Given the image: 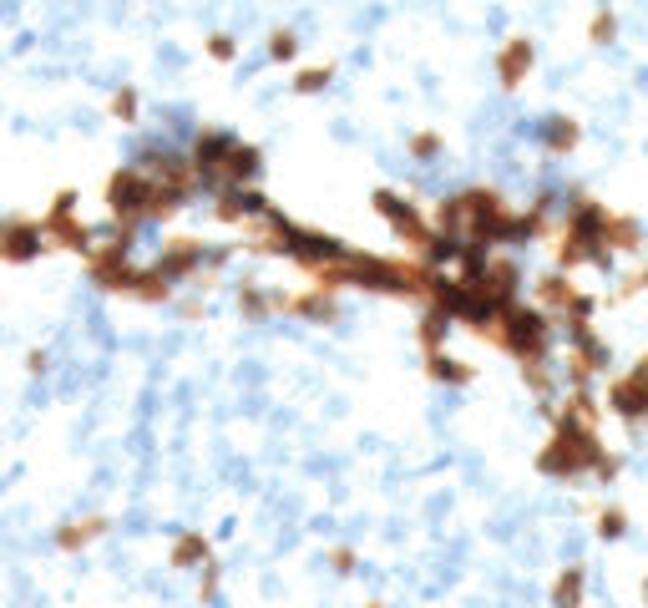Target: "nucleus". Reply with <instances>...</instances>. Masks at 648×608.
I'll return each mask as SVG.
<instances>
[{
	"instance_id": "36",
	"label": "nucleus",
	"mask_w": 648,
	"mask_h": 608,
	"mask_svg": "<svg viewBox=\"0 0 648 608\" xmlns=\"http://www.w3.org/2000/svg\"><path fill=\"white\" fill-rule=\"evenodd\" d=\"M218 588H223V573H218V563H208V568H203V578H198V598H203V603H213V598H218Z\"/></svg>"
},
{
	"instance_id": "28",
	"label": "nucleus",
	"mask_w": 648,
	"mask_h": 608,
	"mask_svg": "<svg viewBox=\"0 0 648 608\" xmlns=\"http://www.w3.org/2000/svg\"><path fill=\"white\" fill-rule=\"evenodd\" d=\"M335 82V66L330 61H319V66H304V71H294V92L299 97H314V92H324Z\"/></svg>"
},
{
	"instance_id": "3",
	"label": "nucleus",
	"mask_w": 648,
	"mask_h": 608,
	"mask_svg": "<svg viewBox=\"0 0 648 608\" xmlns=\"http://www.w3.org/2000/svg\"><path fill=\"white\" fill-rule=\"evenodd\" d=\"M486 345H497V350H507L512 360H522V365H542L547 360V350H552V315H542L537 304H507V310L492 320V325H481L476 330Z\"/></svg>"
},
{
	"instance_id": "19",
	"label": "nucleus",
	"mask_w": 648,
	"mask_h": 608,
	"mask_svg": "<svg viewBox=\"0 0 648 608\" xmlns=\"http://www.w3.org/2000/svg\"><path fill=\"white\" fill-rule=\"evenodd\" d=\"M289 315H299V320H309V325H335V315H340V299H335L330 289L309 284V289L289 294Z\"/></svg>"
},
{
	"instance_id": "14",
	"label": "nucleus",
	"mask_w": 648,
	"mask_h": 608,
	"mask_svg": "<svg viewBox=\"0 0 648 608\" xmlns=\"http://www.w3.org/2000/svg\"><path fill=\"white\" fill-rule=\"evenodd\" d=\"M613 416H623V421H643L648 416V380L638 375V370H623V375H613L608 380V401H603Z\"/></svg>"
},
{
	"instance_id": "41",
	"label": "nucleus",
	"mask_w": 648,
	"mask_h": 608,
	"mask_svg": "<svg viewBox=\"0 0 648 608\" xmlns=\"http://www.w3.org/2000/svg\"><path fill=\"white\" fill-rule=\"evenodd\" d=\"M638 284H643V289H648V264H643V274H638Z\"/></svg>"
},
{
	"instance_id": "25",
	"label": "nucleus",
	"mask_w": 648,
	"mask_h": 608,
	"mask_svg": "<svg viewBox=\"0 0 648 608\" xmlns=\"http://www.w3.org/2000/svg\"><path fill=\"white\" fill-rule=\"evenodd\" d=\"M127 299H142V304H168L173 299V284L162 279L157 269H137L132 284H127Z\"/></svg>"
},
{
	"instance_id": "16",
	"label": "nucleus",
	"mask_w": 648,
	"mask_h": 608,
	"mask_svg": "<svg viewBox=\"0 0 648 608\" xmlns=\"http://www.w3.org/2000/svg\"><path fill=\"white\" fill-rule=\"evenodd\" d=\"M208 563H213V543H208V532L183 527L178 538H173V548H168V568H178V573H203Z\"/></svg>"
},
{
	"instance_id": "21",
	"label": "nucleus",
	"mask_w": 648,
	"mask_h": 608,
	"mask_svg": "<svg viewBox=\"0 0 648 608\" xmlns=\"http://www.w3.org/2000/svg\"><path fill=\"white\" fill-rule=\"evenodd\" d=\"M603 249L608 254H638L643 249V223L633 213H608L603 223Z\"/></svg>"
},
{
	"instance_id": "40",
	"label": "nucleus",
	"mask_w": 648,
	"mask_h": 608,
	"mask_svg": "<svg viewBox=\"0 0 648 608\" xmlns=\"http://www.w3.org/2000/svg\"><path fill=\"white\" fill-rule=\"evenodd\" d=\"M633 370H638V375H643V380H648V355H643V360H638V365H633Z\"/></svg>"
},
{
	"instance_id": "20",
	"label": "nucleus",
	"mask_w": 648,
	"mask_h": 608,
	"mask_svg": "<svg viewBox=\"0 0 648 608\" xmlns=\"http://www.w3.org/2000/svg\"><path fill=\"white\" fill-rule=\"evenodd\" d=\"M107 527H112V522H107L102 512H92V517H71L66 527H56V548H61V553H81V548H92Z\"/></svg>"
},
{
	"instance_id": "15",
	"label": "nucleus",
	"mask_w": 648,
	"mask_h": 608,
	"mask_svg": "<svg viewBox=\"0 0 648 608\" xmlns=\"http://www.w3.org/2000/svg\"><path fill=\"white\" fill-rule=\"evenodd\" d=\"M532 66H537V46L527 41V36H512V41H502V51H497V82L507 87V92H517L527 76H532Z\"/></svg>"
},
{
	"instance_id": "22",
	"label": "nucleus",
	"mask_w": 648,
	"mask_h": 608,
	"mask_svg": "<svg viewBox=\"0 0 648 608\" xmlns=\"http://www.w3.org/2000/svg\"><path fill=\"white\" fill-rule=\"evenodd\" d=\"M583 598H588V568L583 563L557 568V578H552V608H583Z\"/></svg>"
},
{
	"instance_id": "1",
	"label": "nucleus",
	"mask_w": 648,
	"mask_h": 608,
	"mask_svg": "<svg viewBox=\"0 0 648 608\" xmlns=\"http://www.w3.org/2000/svg\"><path fill=\"white\" fill-rule=\"evenodd\" d=\"M193 168H198V178H203V188H218V193H243L254 178H259V168H264V152L254 147V142H238L233 132H223V127H203L198 137H193Z\"/></svg>"
},
{
	"instance_id": "5",
	"label": "nucleus",
	"mask_w": 648,
	"mask_h": 608,
	"mask_svg": "<svg viewBox=\"0 0 648 608\" xmlns=\"http://www.w3.org/2000/svg\"><path fill=\"white\" fill-rule=\"evenodd\" d=\"M107 213L117 218V228L137 234V223H152V183L142 178L137 163H122L107 178Z\"/></svg>"
},
{
	"instance_id": "31",
	"label": "nucleus",
	"mask_w": 648,
	"mask_h": 608,
	"mask_svg": "<svg viewBox=\"0 0 648 608\" xmlns=\"http://www.w3.org/2000/svg\"><path fill=\"white\" fill-rule=\"evenodd\" d=\"M405 147H411V158L416 163H431V158H441V132H431V127H421V132H411V142H405Z\"/></svg>"
},
{
	"instance_id": "7",
	"label": "nucleus",
	"mask_w": 648,
	"mask_h": 608,
	"mask_svg": "<svg viewBox=\"0 0 648 608\" xmlns=\"http://www.w3.org/2000/svg\"><path fill=\"white\" fill-rule=\"evenodd\" d=\"M132 274H137V264H132V234H127V228H117L107 244H92V254H87V279H92L102 294H127Z\"/></svg>"
},
{
	"instance_id": "37",
	"label": "nucleus",
	"mask_w": 648,
	"mask_h": 608,
	"mask_svg": "<svg viewBox=\"0 0 648 608\" xmlns=\"http://www.w3.org/2000/svg\"><path fill=\"white\" fill-rule=\"evenodd\" d=\"M330 568H335V573H345V578H350V573H355V568H360V553H355V548H330Z\"/></svg>"
},
{
	"instance_id": "11",
	"label": "nucleus",
	"mask_w": 648,
	"mask_h": 608,
	"mask_svg": "<svg viewBox=\"0 0 648 608\" xmlns=\"http://www.w3.org/2000/svg\"><path fill=\"white\" fill-rule=\"evenodd\" d=\"M46 254V228L41 218H26V213H11L0 223V259L6 264H31Z\"/></svg>"
},
{
	"instance_id": "4",
	"label": "nucleus",
	"mask_w": 648,
	"mask_h": 608,
	"mask_svg": "<svg viewBox=\"0 0 648 608\" xmlns=\"http://www.w3.org/2000/svg\"><path fill=\"white\" fill-rule=\"evenodd\" d=\"M370 203H375V213L395 228V239L411 249V259H421L426 264V254H431V244H436V228L426 223V213L411 203V198H400V193H390V188H375L370 193Z\"/></svg>"
},
{
	"instance_id": "35",
	"label": "nucleus",
	"mask_w": 648,
	"mask_h": 608,
	"mask_svg": "<svg viewBox=\"0 0 648 608\" xmlns=\"http://www.w3.org/2000/svg\"><path fill=\"white\" fill-rule=\"evenodd\" d=\"M208 56H213V61H233V56H238V41H233L228 31H213V36H208Z\"/></svg>"
},
{
	"instance_id": "32",
	"label": "nucleus",
	"mask_w": 648,
	"mask_h": 608,
	"mask_svg": "<svg viewBox=\"0 0 648 608\" xmlns=\"http://www.w3.org/2000/svg\"><path fill=\"white\" fill-rule=\"evenodd\" d=\"M522 380H527V391H537L542 406L552 411V370H547V360L542 365H522Z\"/></svg>"
},
{
	"instance_id": "6",
	"label": "nucleus",
	"mask_w": 648,
	"mask_h": 608,
	"mask_svg": "<svg viewBox=\"0 0 648 608\" xmlns=\"http://www.w3.org/2000/svg\"><path fill=\"white\" fill-rule=\"evenodd\" d=\"M137 168H142V178H147L157 193H168V198H178V203H188V198L203 188V178H198V168H193L188 152L152 147V152H142V158H137Z\"/></svg>"
},
{
	"instance_id": "30",
	"label": "nucleus",
	"mask_w": 648,
	"mask_h": 608,
	"mask_svg": "<svg viewBox=\"0 0 648 608\" xmlns=\"http://www.w3.org/2000/svg\"><path fill=\"white\" fill-rule=\"evenodd\" d=\"M588 41L593 46H613L618 41V11H593V21H588Z\"/></svg>"
},
{
	"instance_id": "17",
	"label": "nucleus",
	"mask_w": 648,
	"mask_h": 608,
	"mask_svg": "<svg viewBox=\"0 0 648 608\" xmlns=\"http://www.w3.org/2000/svg\"><path fill=\"white\" fill-rule=\"evenodd\" d=\"M269 208H274V203H269L264 193H254V188H243V193L228 188V193L213 198V218H218V223H254V218H264Z\"/></svg>"
},
{
	"instance_id": "34",
	"label": "nucleus",
	"mask_w": 648,
	"mask_h": 608,
	"mask_svg": "<svg viewBox=\"0 0 648 608\" xmlns=\"http://www.w3.org/2000/svg\"><path fill=\"white\" fill-rule=\"evenodd\" d=\"M299 56V36L289 31V26H279L274 36H269V61H294Z\"/></svg>"
},
{
	"instance_id": "9",
	"label": "nucleus",
	"mask_w": 648,
	"mask_h": 608,
	"mask_svg": "<svg viewBox=\"0 0 648 608\" xmlns=\"http://www.w3.org/2000/svg\"><path fill=\"white\" fill-rule=\"evenodd\" d=\"M345 254H350V244H340V239H330V234H319V228H299V223H289V239H284V259H294L299 269L319 274V269L340 264Z\"/></svg>"
},
{
	"instance_id": "38",
	"label": "nucleus",
	"mask_w": 648,
	"mask_h": 608,
	"mask_svg": "<svg viewBox=\"0 0 648 608\" xmlns=\"http://www.w3.org/2000/svg\"><path fill=\"white\" fill-rule=\"evenodd\" d=\"M618 467H623V456L603 451V462H598V472H593V477H598V482H613V477H618Z\"/></svg>"
},
{
	"instance_id": "2",
	"label": "nucleus",
	"mask_w": 648,
	"mask_h": 608,
	"mask_svg": "<svg viewBox=\"0 0 648 608\" xmlns=\"http://www.w3.org/2000/svg\"><path fill=\"white\" fill-rule=\"evenodd\" d=\"M603 436L578 426V421H567V416H552V436L547 446L537 451V472L552 477V482H578L583 472H598L603 462Z\"/></svg>"
},
{
	"instance_id": "12",
	"label": "nucleus",
	"mask_w": 648,
	"mask_h": 608,
	"mask_svg": "<svg viewBox=\"0 0 648 608\" xmlns=\"http://www.w3.org/2000/svg\"><path fill=\"white\" fill-rule=\"evenodd\" d=\"M203 264H208V244H203V239H183V234H178V239L162 244V254H157V264H152V269H157L162 279H168V284H183V279H193Z\"/></svg>"
},
{
	"instance_id": "39",
	"label": "nucleus",
	"mask_w": 648,
	"mask_h": 608,
	"mask_svg": "<svg viewBox=\"0 0 648 608\" xmlns=\"http://www.w3.org/2000/svg\"><path fill=\"white\" fill-rule=\"evenodd\" d=\"M26 370L41 375V370H46V350H31V355H26Z\"/></svg>"
},
{
	"instance_id": "29",
	"label": "nucleus",
	"mask_w": 648,
	"mask_h": 608,
	"mask_svg": "<svg viewBox=\"0 0 648 608\" xmlns=\"http://www.w3.org/2000/svg\"><path fill=\"white\" fill-rule=\"evenodd\" d=\"M107 112H112V122L132 127V122L142 117V97H137V87H117V92H112V102H107Z\"/></svg>"
},
{
	"instance_id": "42",
	"label": "nucleus",
	"mask_w": 648,
	"mask_h": 608,
	"mask_svg": "<svg viewBox=\"0 0 648 608\" xmlns=\"http://www.w3.org/2000/svg\"><path fill=\"white\" fill-rule=\"evenodd\" d=\"M360 608H385V603H360Z\"/></svg>"
},
{
	"instance_id": "13",
	"label": "nucleus",
	"mask_w": 648,
	"mask_h": 608,
	"mask_svg": "<svg viewBox=\"0 0 648 608\" xmlns=\"http://www.w3.org/2000/svg\"><path fill=\"white\" fill-rule=\"evenodd\" d=\"M573 269H613V254L598 239H583L573 228H562L557 239V274H573Z\"/></svg>"
},
{
	"instance_id": "24",
	"label": "nucleus",
	"mask_w": 648,
	"mask_h": 608,
	"mask_svg": "<svg viewBox=\"0 0 648 608\" xmlns=\"http://www.w3.org/2000/svg\"><path fill=\"white\" fill-rule=\"evenodd\" d=\"M426 375L441 380V386H471V380H476V365H466V360L436 350V355H426Z\"/></svg>"
},
{
	"instance_id": "27",
	"label": "nucleus",
	"mask_w": 648,
	"mask_h": 608,
	"mask_svg": "<svg viewBox=\"0 0 648 608\" xmlns=\"http://www.w3.org/2000/svg\"><path fill=\"white\" fill-rule=\"evenodd\" d=\"M446 335H451V320H446V315H436V310H426V315H421V325H416L421 350H426V355L446 350Z\"/></svg>"
},
{
	"instance_id": "43",
	"label": "nucleus",
	"mask_w": 648,
	"mask_h": 608,
	"mask_svg": "<svg viewBox=\"0 0 648 608\" xmlns=\"http://www.w3.org/2000/svg\"><path fill=\"white\" fill-rule=\"evenodd\" d=\"M643 598H648V578H643Z\"/></svg>"
},
{
	"instance_id": "10",
	"label": "nucleus",
	"mask_w": 648,
	"mask_h": 608,
	"mask_svg": "<svg viewBox=\"0 0 648 608\" xmlns=\"http://www.w3.org/2000/svg\"><path fill=\"white\" fill-rule=\"evenodd\" d=\"M567 340H573V350H567V380L583 391L593 375H603L608 365H613V350H608V340L593 330V325H583V330H567Z\"/></svg>"
},
{
	"instance_id": "18",
	"label": "nucleus",
	"mask_w": 648,
	"mask_h": 608,
	"mask_svg": "<svg viewBox=\"0 0 648 608\" xmlns=\"http://www.w3.org/2000/svg\"><path fill=\"white\" fill-rule=\"evenodd\" d=\"M238 315L243 320H269V315H289V294L284 289H264V284H238Z\"/></svg>"
},
{
	"instance_id": "23",
	"label": "nucleus",
	"mask_w": 648,
	"mask_h": 608,
	"mask_svg": "<svg viewBox=\"0 0 648 608\" xmlns=\"http://www.w3.org/2000/svg\"><path fill=\"white\" fill-rule=\"evenodd\" d=\"M578 142H583L578 117H547V122H542V147H547V158H567V152H578Z\"/></svg>"
},
{
	"instance_id": "8",
	"label": "nucleus",
	"mask_w": 648,
	"mask_h": 608,
	"mask_svg": "<svg viewBox=\"0 0 648 608\" xmlns=\"http://www.w3.org/2000/svg\"><path fill=\"white\" fill-rule=\"evenodd\" d=\"M41 228H46V249H66V254H81V259H87L92 244H97L92 228L76 218V188H61V193L51 198Z\"/></svg>"
},
{
	"instance_id": "26",
	"label": "nucleus",
	"mask_w": 648,
	"mask_h": 608,
	"mask_svg": "<svg viewBox=\"0 0 648 608\" xmlns=\"http://www.w3.org/2000/svg\"><path fill=\"white\" fill-rule=\"evenodd\" d=\"M552 416H567V421H578V426H588V431H598V421H603V411H598V401L588 396V391H567V401L552 411Z\"/></svg>"
},
{
	"instance_id": "33",
	"label": "nucleus",
	"mask_w": 648,
	"mask_h": 608,
	"mask_svg": "<svg viewBox=\"0 0 648 608\" xmlns=\"http://www.w3.org/2000/svg\"><path fill=\"white\" fill-rule=\"evenodd\" d=\"M623 532H628V512H623V507H603V512H598V538H603V543H618Z\"/></svg>"
}]
</instances>
